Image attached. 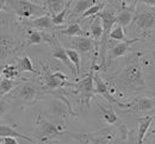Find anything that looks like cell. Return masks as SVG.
I'll return each instance as SVG.
<instances>
[{
    "mask_svg": "<svg viewBox=\"0 0 155 144\" xmlns=\"http://www.w3.org/2000/svg\"><path fill=\"white\" fill-rule=\"evenodd\" d=\"M5 8V0H0V12Z\"/></svg>",
    "mask_w": 155,
    "mask_h": 144,
    "instance_id": "d590c367",
    "label": "cell"
},
{
    "mask_svg": "<svg viewBox=\"0 0 155 144\" xmlns=\"http://www.w3.org/2000/svg\"><path fill=\"white\" fill-rule=\"evenodd\" d=\"M36 131H35V137L42 143H49L51 141H56L63 135V125L55 124L47 118H44L42 114L37 116L36 120Z\"/></svg>",
    "mask_w": 155,
    "mask_h": 144,
    "instance_id": "8992f818",
    "label": "cell"
},
{
    "mask_svg": "<svg viewBox=\"0 0 155 144\" xmlns=\"http://www.w3.org/2000/svg\"><path fill=\"white\" fill-rule=\"evenodd\" d=\"M18 83L19 82H16L15 80H10V79H6V78H2L0 80V98H2L6 94H10Z\"/></svg>",
    "mask_w": 155,
    "mask_h": 144,
    "instance_id": "4316f807",
    "label": "cell"
},
{
    "mask_svg": "<svg viewBox=\"0 0 155 144\" xmlns=\"http://www.w3.org/2000/svg\"><path fill=\"white\" fill-rule=\"evenodd\" d=\"M0 137L1 138H5V137H16V138H21V139H24V141H28V142H30V143H35V139L34 138H31V137H29V136H26V135H23V133H20L18 131H16L12 126H10V125H0Z\"/></svg>",
    "mask_w": 155,
    "mask_h": 144,
    "instance_id": "ffe728a7",
    "label": "cell"
},
{
    "mask_svg": "<svg viewBox=\"0 0 155 144\" xmlns=\"http://www.w3.org/2000/svg\"><path fill=\"white\" fill-rule=\"evenodd\" d=\"M10 107H11V104H10L8 100H5V99L0 98V118L8 111Z\"/></svg>",
    "mask_w": 155,
    "mask_h": 144,
    "instance_id": "d6a6232c",
    "label": "cell"
},
{
    "mask_svg": "<svg viewBox=\"0 0 155 144\" xmlns=\"http://www.w3.org/2000/svg\"><path fill=\"white\" fill-rule=\"evenodd\" d=\"M23 24L30 29H36L38 31H50L55 27L50 14H48V13L36 17V18H32V19L23 21Z\"/></svg>",
    "mask_w": 155,
    "mask_h": 144,
    "instance_id": "2e32d148",
    "label": "cell"
},
{
    "mask_svg": "<svg viewBox=\"0 0 155 144\" xmlns=\"http://www.w3.org/2000/svg\"><path fill=\"white\" fill-rule=\"evenodd\" d=\"M68 2L69 0H42L41 5L45 8L48 14L53 16L64 10L68 6Z\"/></svg>",
    "mask_w": 155,
    "mask_h": 144,
    "instance_id": "ac0fdd59",
    "label": "cell"
},
{
    "mask_svg": "<svg viewBox=\"0 0 155 144\" xmlns=\"http://www.w3.org/2000/svg\"><path fill=\"white\" fill-rule=\"evenodd\" d=\"M39 95L41 91L37 82L32 80H25L13 88V93L10 94V100H13L19 105L31 106L37 103Z\"/></svg>",
    "mask_w": 155,
    "mask_h": 144,
    "instance_id": "277c9868",
    "label": "cell"
},
{
    "mask_svg": "<svg viewBox=\"0 0 155 144\" xmlns=\"http://www.w3.org/2000/svg\"><path fill=\"white\" fill-rule=\"evenodd\" d=\"M17 68L19 72H29V73H32V74H36V75H39V72L38 69H36L32 64L31 60L29 59V56L24 55L21 56L19 59H17Z\"/></svg>",
    "mask_w": 155,
    "mask_h": 144,
    "instance_id": "7402d4cb",
    "label": "cell"
},
{
    "mask_svg": "<svg viewBox=\"0 0 155 144\" xmlns=\"http://www.w3.org/2000/svg\"><path fill=\"white\" fill-rule=\"evenodd\" d=\"M110 40H114L117 42H122L127 40V36H125V32H124V29L115 23V25L112 26L111 29V32H110Z\"/></svg>",
    "mask_w": 155,
    "mask_h": 144,
    "instance_id": "f1b7e54d",
    "label": "cell"
},
{
    "mask_svg": "<svg viewBox=\"0 0 155 144\" xmlns=\"http://www.w3.org/2000/svg\"><path fill=\"white\" fill-rule=\"evenodd\" d=\"M93 21L91 23V26H90V34L92 36V40L99 43L101 36H103V24H101V21L98 16H94L92 17Z\"/></svg>",
    "mask_w": 155,
    "mask_h": 144,
    "instance_id": "603a6c76",
    "label": "cell"
},
{
    "mask_svg": "<svg viewBox=\"0 0 155 144\" xmlns=\"http://www.w3.org/2000/svg\"><path fill=\"white\" fill-rule=\"evenodd\" d=\"M5 10L20 19H32L45 14V8L31 0H5Z\"/></svg>",
    "mask_w": 155,
    "mask_h": 144,
    "instance_id": "7a4b0ae2",
    "label": "cell"
},
{
    "mask_svg": "<svg viewBox=\"0 0 155 144\" xmlns=\"http://www.w3.org/2000/svg\"><path fill=\"white\" fill-rule=\"evenodd\" d=\"M61 34L62 35H66L68 37H74V36H82L84 34V30L81 27V25L74 21V23H71L64 30H61Z\"/></svg>",
    "mask_w": 155,
    "mask_h": 144,
    "instance_id": "484cf974",
    "label": "cell"
},
{
    "mask_svg": "<svg viewBox=\"0 0 155 144\" xmlns=\"http://www.w3.org/2000/svg\"><path fill=\"white\" fill-rule=\"evenodd\" d=\"M31 1H34V2H36V4H38V2H42V0H31Z\"/></svg>",
    "mask_w": 155,
    "mask_h": 144,
    "instance_id": "74e56055",
    "label": "cell"
},
{
    "mask_svg": "<svg viewBox=\"0 0 155 144\" xmlns=\"http://www.w3.org/2000/svg\"><path fill=\"white\" fill-rule=\"evenodd\" d=\"M100 18L103 24V36L99 41V59H100V66L99 68L105 67L106 63V51H107V44L110 42V32L112 26L115 25V16L116 10L112 6H104V8L96 14Z\"/></svg>",
    "mask_w": 155,
    "mask_h": 144,
    "instance_id": "3957f363",
    "label": "cell"
},
{
    "mask_svg": "<svg viewBox=\"0 0 155 144\" xmlns=\"http://www.w3.org/2000/svg\"><path fill=\"white\" fill-rule=\"evenodd\" d=\"M94 63H96V59H93V63H92V67H91L90 73L77 85L78 93L80 94L81 101H82V104L86 105V107H90L91 99L94 98V85H93Z\"/></svg>",
    "mask_w": 155,
    "mask_h": 144,
    "instance_id": "7c38bea8",
    "label": "cell"
},
{
    "mask_svg": "<svg viewBox=\"0 0 155 144\" xmlns=\"http://www.w3.org/2000/svg\"><path fill=\"white\" fill-rule=\"evenodd\" d=\"M109 80L115 85L118 91L127 93L137 92L146 87L143 67L137 57L123 66L112 78H109Z\"/></svg>",
    "mask_w": 155,
    "mask_h": 144,
    "instance_id": "6da1fadb",
    "label": "cell"
},
{
    "mask_svg": "<svg viewBox=\"0 0 155 144\" xmlns=\"http://www.w3.org/2000/svg\"><path fill=\"white\" fill-rule=\"evenodd\" d=\"M42 78V85L49 89H56L68 85V76L62 72H51L49 66H44L43 70L39 73Z\"/></svg>",
    "mask_w": 155,
    "mask_h": 144,
    "instance_id": "8fae6325",
    "label": "cell"
},
{
    "mask_svg": "<svg viewBox=\"0 0 155 144\" xmlns=\"http://www.w3.org/2000/svg\"><path fill=\"white\" fill-rule=\"evenodd\" d=\"M66 54H67L69 61L73 63V66L75 68L78 78L80 72H81V57H80V54L78 53L75 49H71V48H66Z\"/></svg>",
    "mask_w": 155,
    "mask_h": 144,
    "instance_id": "cb8c5ba5",
    "label": "cell"
},
{
    "mask_svg": "<svg viewBox=\"0 0 155 144\" xmlns=\"http://www.w3.org/2000/svg\"><path fill=\"white\" fill-rule=\"evenodd\" d=\"M68 11H69V7L67 6V7H66L64 10H62L61 12L50 16V17H51V21H53V24H54L55 26H60V25L64 24V23H66V17H67V14H68Z\"/></svg>",
    "mask_w": 155,
    "mask_h": 144,
    "instance_id": "4dcf8cb0",
    "label": "cell"
},
{
    "mask_svg": "<svg viewBox=\"0 0 155 144\" xmlns=\"http://www.w3.org/2000/svg\"><path fill=\"white\" fill-rule=\"evenodd\" d=\"M97 0H72L68 4L72 5L71 10V18L81 17L85 11H87L92 5H94Z\"/></svg>",
    "mask_w": 155,
    "mask_h": 144,
    "instance_id": "e0dca14e",
    "label": "cell"
},
{
    "mask_svg": "<svg viewBox=\"0 0 155 144\" xmlns=\"http://www.w3.org/2000/svg\"><path fill=\"white\" fill-rule=\"evenodd\" d=\"M2 68H4V64H0V76L2 74Z\"/></svg>",
    "mask_w": 155,
    "mask_h": 144,
    "instance_id": "8d00e7d4",
    "label": "cell"
},
{
    "mask_svg": "<svg viewBox=\"0 0 155 144\" xmlns=\"http://www.w3.org/2000/svg\"><path fill=\"white\" fill-rule=\"evenodd\" d=\"M120 1H122V5L124 6V8H128L131 11H135L137 4H138V0H120Z\"/></svg>",
    "mask_w": 155,
    "mask_h": 144,
    "instance_id": "1f68e13d",
    "label": "cell"
},
{
    "mask_svg": "<svg viewBox=\"0 0 155 144\" xmlns=\"http://www.w3.org/2000/svg\"><path fill=\"white\" fill-rule=\"evenodd\" d=\"M44 42H47L50 48H51V56L54 59H56L58 61H61L73 74L74 78H77V72L75 68L73 66V63L69 61L67 54H66V48H63V45L60 43L58 36L53 32V34H45L44 32Z\"/></svg>",
    "mask_w": 155,
    "mask_h": 144,
    "instance_id": "9c48e42d",
    "label": "cell"
},
{
    "mask_svg": "<svg viewBox=\"0 0 155 144\" xmlns=\"http://www.w3.org/2000/svg\"><path fill=\"white\" fill-rule=\"evenodd\" d=\"M2 144H19L17 138L16 137H5L4 141H2Z\"/></svg>",
    "mask_w": 155,
    "mask_h": 144,
    "instance_id": "e575fe53",
    "label": "cell"
},
{
    "mask_svg": "<svg viewBox=\"0 0 155 144\" xmlns=\"http://www.w3.org/2000/svg\"><path fill=\"white\" fill-rule=\"evenodd\" d=\"M19 73L20 72L18 70L16 64H4V68H2L4 78L10 79V80H16L19 76Z\"/></svg>",
    "mask_w": 155,
    "mask_h": 144,
    "instance_id": "83f0119b",
    "label": "cell"
},
{
    "mask_svg": "<svg viewBox=\"0 0 155 144\" xmlns=\"http://www.w3.org/2000/svg\"><path fill=\"white\" fill-rule=\"evenodd\" d=\"M69 42L79 54H90L93 51V49L98 48L97 42L90 37H85V36L69 37Z\"/></svg>",
    "mask_w": 155,
    "mask_h": 144,
    "instance_id": "9a60e30c",
    "label": "cell"
},
{
    "mask_svg": "<svg viewBox=\"0 0 155 144\" xmlns=\"http://www.w3.org/2000/svg\"><path fill=\"white\" fill-rule=\"evenodd\" d=\"M131 32L138 34V37L148 34L155 29V7L150 8H140L134 13V18L129 25Z\"/></svg>",
    "mask_w": 155,
    "mask_h": 144,
    "instance_id": "52a82bcc",
    "label": "cell"
},
{
    "mask_svg": "<svg viewBox=\"0 0 155 144\" xmlns=\"http://www.w3.org/2000/svg\"><path fill=\"white\" fill-rule=\"evenodd\" d=\"M141 38L142 37H135L133 40H125V41L117 43L116 45H114L111 48H107V51H106V61H107V63L110 64L112 61H115L117 59L123 57L124 55H127V53L129 51L130 46L133 44L141 41Z\"/></svg>",
    "mask_w": 155,
    "mask_h": 144,
    "instance_id": "4fadbf2b",
    "label": "cell"
},
{
    "mask_svg": "<svg viewBox=\"0 0 155 144\" xmlns=\"http://www.w3.org/2000/svg\"><path fill=\"white\" fill-rule=\"evenodd\" d=\"M153 120H155V116H153Z\"/></svg>",
    "mask_w": 155,
    "mask_h": 144,
    "instance_id": "f35d334b",
    "label": "cell"
},
{
    "mask_svg": "<svg viewBox=\"0 0 155 144\" xmlns=\"http://www.w3.org/2000/svg\"><path fill=\"white\" fill-rule=\"evenodd\" d=\"M129 108H130L129 112L136 114L137 117L146 116L147 113H149L155 108V99L148 97H141L136 99L134 104H130Z\"/></svg>",
    "mask_w": 155,
    "mask_h": 144,
    "instance_id": "5bb4252c",
    "label": "cell"
},
{
    "mask_svg": "<svg viewBox=\"0 0 155 144\" xmlns=\"http://www.w3.org/2000/svg\"><path fill=\"white\" fill-rule=\"evenodd\" d=\"M44 42V31H29V36L26 37V46L38 45Z\"/></svg>",
    "mask_w": 155,
    "mask_h": 144,
    "instance_id": "d4e9b609",
    "label": "cell"
},
{
    "mask_svg": "<svg viewBox=\"0 0 155 144\" xmlns=\"http://www.w3.org/2000/svg\"><path fill=\"white\" fill-rule=\"evenodd\" d=\"M153 123V116H142L138 117V132H137V144H143L146 135Z\"/></svg>",
    "mask_w": 155,
    "mask_h": 144,
    "instance_id": "d6986e66",
    "label": "cell"
},
{
    "mask_svg": "<svg viewBox=\"0 0 155 144\" xmlns=\"http://www.w3.org/2000/svg\"><path fill=\"white\" fill-rule=\"evenodd\" d=\"M105 1H114V0H105Z\"/></svg>",
    "mask_w": 155,
    "mask_h": 144,
    "instance_id": "ab89813d",
    "label": "cell"
},
{
    "mask_svg": "<svg viewBox=\"0 0 155 144\" xmlns=\"http://www.w3.org/2000/svg\"><path fill=\"white\" fill-rule=\"evenodd\" d=\"M94 103H96L99 111H100V116H101L103 120L106 124H109V125L116 126L118 129V131H119V133L122 135V139L125 141L128 138V136H129V130H128L127 125L123 123V120L117 116L116 111L114 110L112 105L109 104V106H104L101 103H99L97 99H94Z\"/></svg>",
    "mask_w": 155,
    "mask_h": 144,
    "instance_id": "ba28073f",
    "label": "cell"
},
{
    "mask_svg": "<svg viewBox=\"0 0 155 144\" xmlns=\"http://www.w3.org/2000/svg\"><path fill=\"white\" fill-rule=\"evenodd\" d=\"M8 21L5 23L2 21V18H0V64L15 56V54L21 48L19 40L16 35L8 31Z\"/></svg>",
    "mask_w": 155,
    "mask_h": 144,
    "instance_id": "5b68a950",
    "label": "cell"
},
{
    "mask_svg": "<svg viewBox=\"0 0 155 144\" xmlns=\"http://www.w3.org/2000/svg\"><path fill=\"white\" fill-rule=\"evenodd\" d=\"M154 144H155V133H154Z\"/></svg>",
    "mask_w": 155,
    "mask_h": 144,
    "instance_id": "60d3db41",
    "label": "cell"
},
{
    "mask_svg": "<svg viewBox=\"0 0 155 144\" xmlns=\"http://www.w3.org/2000/svg\"><path fill=\"white\" fill-rule=\"evenodd\" d=\"M69 1H72V0H69Z\"/></svg>",
    "mask_w": 155,
    "mask_h": 144,
    "instance_id": "b9f144b4",
    "label": "cell"
},
{
    "mask_svg": "<svg viewBox=\"0 0 155 144\" xmlns=\"http://www.w3.org/2000/svg\"><path fill=\"white\" fill-rule=\"evenodd\" d=\"M134 13H135V11L124 8L120 12L116 13V16H115V23L118 24V25H120L123 29H125V27H128L131 24L133 18H134Z\"/></svg>",
    "mask_w": 155,
    "mask_h": 144,
    "instance_id": "44dd1931",
    "label": "cell"
},
{
    "mask_svg": "<svg viewBox=\"0 0 155 144\" xmlns=\"http://www.w3.org/2000/svg\"><path fill=\"white\" fill-rule=\"evenodd\" d=\"M104 6H105V4L104 2H101V4H98L96 2L94 5H92L87 11H85L84 12V14L80 17V18H82V19H85V18H90V17H94L96 14H98L103 8H104Z\"/></svg>",
    "mask_w": 155,
    "mask_h": 144,
    "instance_id": "f546056e",
    "label": "cell"
},
{
    "mask_svg": "<svg viewBox=\"0 0 155 144\" xmlns=\"http://www.w3.org/2000/svg\"><path fill=\"white\" fill-rule=\"evenodd\" d=\"M69 136L78 139L80 144H110L115 138V133L110 127L93 133H69Z\"/></svg>",
    "mask_w": 155,
    "mask_h": 144,
    "instance_id": "30bf717a",
    "label": "cell"
},
{
    "mask_svg": "<svg viewBox=\"0 0 155 144\" xmlns=\"http://www.w3.org/2000/svg\"><path fill=\"white\" fill-rule=\"evenodd\" d=\"M138 4L140 5H146L148 7H155V0H138Z\"/></svg>",
    "mask_w": 155,
    "mask_h": 144,
    "instance_id": "836d02e7",
    "label": "cell"
}]
</instances>
